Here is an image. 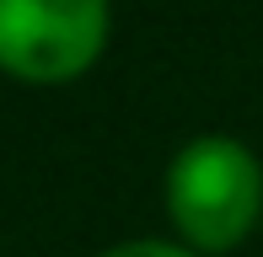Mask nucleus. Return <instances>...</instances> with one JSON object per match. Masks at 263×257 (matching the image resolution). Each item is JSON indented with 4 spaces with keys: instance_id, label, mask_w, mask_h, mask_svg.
Returning a JSON list of instances; mask_svg holds the SVG:
<instances>
[{
    "instance_id": "2",
    "label": "nucleus",
    "mask_w": 263,
    "mask_h": 257,
    "mask_svg": "<svg viewBox=\"0 0 263 257\" xmlns=\"http://www.w3.org/2000/svg\"><path fill=\"white\" fill-rule=\"evenodd\" d=\"M107 43V0H0V70L16 80H76Z\"/></svg>"
},
{
    "instance_id": "3",
    "label": "nucleus",
    "mask_w": 263,
    "mask_h": 257,
    "mask_svg": "<svg viewBox=\"0 0 263 257\" xmlns=\"http://www.w3.org/2000/svg\"><path fill=\"white\" fill-rule=\"evenodd\" d=\"M102 257H199V252L166 247V241H124V247H113V252H102Z\"/></svg>"
},
{
    "instance_id": "1",
    "label": "nucleus",
    "mask_w": 263,
    "mask_h": 257,
    "mask_svg": "<svg viewBox=\"0 0 263 257\" xmlns=\"http://www.w3.org/2000/svg\"><path fill=\"white\" fill-rule=\"evenodd\" d=\"M166 215L199 252H231L263 220V172L253 150L226 134H204L177 150L166 172Z\"/></svg>"
}]
</instances>
